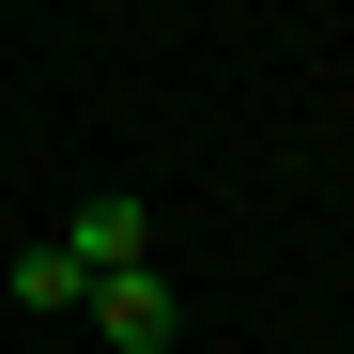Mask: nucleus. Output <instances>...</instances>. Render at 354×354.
Here are the masks:
<instances>
[{
    "mask_svg": "<svg viewBox=\"0 0 354 354\" xmlns=\"http://www.w3.org/2000/svg\"><path fill=\"white\" fill-rule=\"evenodd\" d=\"M93 339H108V354H169V339H185V308H169V277H154V262L93 277Z\"/></svg>",
    "mask_w": 354,
    "mask_h": 354,
    "instance_id": "1",
    "label": "nucleus"
},
{
    "mask_svg": "<svg viewBox=\"0 0 354 354\" xmlns=\"http://www.w3.org/2000/svg\"><path fill=\"white\" fill-rule=\"evenodd\" d=\"M62 247H77V277H124V262H154V201H77V216H62Z\"/></svg>",
    "mask_w": 354,
    "mask_h": 354,
    "instance_id": "2",
    "label": "nucleus"
},
{
    "mask_svg": "<svg viewBox=\"0 0 354 354\" xmlns=\"http://www.w3.org/2000/svg\"><path fill=\"white\" fill-rule=\"evenodd\" d=\"M16 308H93V277H77L62 231H31V247H16Z\"/></svg>",
    "mask_w": 354,
    "mask_h": 354,
    "instance_id": "3",
    "label": "nucleus"
}]
</instances>
